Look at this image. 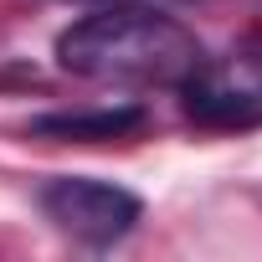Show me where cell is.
<instances>
[{"label": "cell", "instance_id": "277c9868", "mask_svg": "<svg viewBox=\"0 0 262 262\" xmlns=\"http://www.w3.org/2000/svg\"><path fill=\"white\" fill-rule=\"evenodd\" d=\"M144 123V108H77V113H47L31 128L36 134H57V139H123Z\"/></svg>", "mask_w": 262, "mask_h": 262}, {"label": "cell", "instance_id": "5b68a950", "mask_svg": "<svg viewBox=\"0 0 262 262\" xmlns=\"http://www.w3.org/2000/svg\"><path fill=\"white\" fill-rule=\"evenodd\" d=\"M77 6H108V0H77Z\"/></svg>", "mask_w": 262, "mask_h": 262}, {"label": "cell", "instance_id": "7a4b0ae2", "mask_svg": "<svg viewBox=\"0 0 262 262\" xmlns=\"http://www.w3.org/2000/svg\"><path fill=\"white\" fill-rule=\"evenodd\" d=\"M180 108L195 128L211 134L262 128V52L201 57L180 77Z\"/></svg>", "mask_w": 262, "mask_h": 262}, {"label": "cell", "instance_id": "3957f363", "mask_svg": "<svg viewBox=\"0 0 262 262\" xmlns=\"http://www.w3.org/2000/svg\"><path fill=\"white\" fill-rule=\"evenodd\" d=\"M41 211L47 221L82 242V247H113L123 242L128 231L139 226L144 216V201L134 190H123L113 180H93V175H57L41 185Z\"/></svg>", "mask_w": 262, "mask_h": 262}, {"label": "cell", "instance_id": "6da1fadb", "mask_svg": "<svg viewBox=\"0 0 262 262\" xmlns=\"http://www.w3.org/2000/svg\"><path fill=\"white\" fill-rule=\"evenodd\" d=\"M201 57L206 52L185 21L118 0L57 36V67L108 88H180Z\"/></svg>", "mask_w": 262, "mask_h": 262}]
</instances>
